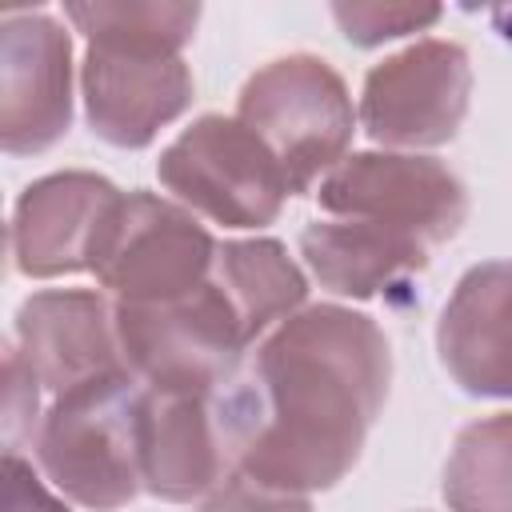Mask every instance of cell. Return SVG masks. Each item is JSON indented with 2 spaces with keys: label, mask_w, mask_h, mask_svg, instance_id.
Segmentation results:
<instances>
[{
  "label": "cell",
  "mask_w": 512,
  "mask_h": 512,
  "mask_svg": "<svg viewBox=\"0 0 512 512\" xmlns=\"http://www.w3.org/2000/svg\"><path fill=\"white\" fill-rule=\"evenodd\" d=\"M384 328L344 304H308L272 328L240 368L248 448L240 472L284 492L336 488L388 400Z\"/></svg>",
  "instance_id": "6da1fadb"
},
{
  "label": "cell",
  "mask_w": 512,
  "mask_h": 512,
  "mask_svg": "<svg viewBox=\"0 0 512 512\" xmlns=\"http://www.w3.org/2000/svg\"><path fill=\"white\" fill-rule=\"evenodd\" d=\"M140 404L144 384L128 368L52 396L32 440V460L44 480L64 500L92 512L132 504L144 492Z\"/></svg>",
  "instance_id": "7a4b0ae2"
},
{
  "label": "cell",
  "mask_w": 512,
  "mask_h": 512,
  "mask_svg": "<svg viewBox=\"0 0 512 512\" xmlns=\"http://www.w3.org/2000/svg\"><path fill=\"white\" fill-rule=\"evenodd\" d=\"M236 120L280 160L292 196L312 192L348 156L356 132L344 76L312 52H288L260 64L236 96Z\"/></svg>",
  "instance_id": "3957f363"
},
{
  "label": "cell",
  "mask_w": 512,
  "mask_h": 512,
  "mask_svg": "<svg viewBox=\"0 0 512 512\" xmlns=\"http://www.w3.org/2000/svg\"><path fill=\"white\" fill-rule=\"evenodd\" d=\"M248 448V408L240 372L216 388H148L140 404L144 492L168 504L204 500L240 472Z\"/></svg>",
  "instance_id": "277c9868"
},
{
  "label": "cell",
  "mask_w": 512,
  "mask_h": 512,
  "mask_svg": "<svg viewBox=\"0 0 512 512\" xmlns=\"http://www.w3.org/2000/svg\"><path fill=\"white\" fill-rule=\"evenodd\" d=\"M164 192L224 228H268L292 188L268 144L236 116H196L156 160Z\"/></svg>",
  "instance_id": "5b68a950"
},
{
  "label": "cell",
  "mask_w": 512,
  "mask_h": 512,
  "mask_svg": "<svg viewBox=\"0 0 512 512\" xmlns=\"http://www.w3.org/2000/svg\"><path fill=\"white\" fill-rule=\"evenodd\" d=\"M116 332L124 364L148 388H216L252 356V340L212 276L168 304H116Z\"/></svg>",
  "instance_id": "8992f818"
},
{
  "label": "cell",
  "mask_w": 512,
  "mask_h": 512,
  "mask_svg": "<svg viewBox=\"0 0 512 512\" xmlns=\"http://www.w3.org/2000/svg\"><path fill=\"white\" fill-rule=\"evenodd\" d=\"M220 240L172 196L124 192L96 256V284L116 304H168L208 284Z\"/></svg>",
  "instance_id": "52a82bcc"
},
{
  "label": "cell",
  "mask_w": 512,
  "mask_h": 512,
  "mask_svg": "<svg viewBox=\"0 0 512 512\" xmlns=\"http://www.w3.org/2000/svg\"><path fill=\"white\" fill-rule=\"evenodd\" d=\"M472 100V60L456 40L424 36L368 68L356 120L388 152L456 140Z\"/></svg>",
  "instance_id": "ba28073f"
},
{
  "label": "cell",
  "mask_w": 512,
  "mask_h": 512,
  "mask_svg": "<svg viewBox=\"0 0 512 512\" xmlns=\"http://www.w3.org/2000/svg\"><path fill=\"white\" fill-rule=\"evenodd\" d=\"M312 196L328 216L376 220L424 240L428 248L448 244L468 220L464 180L444 160L420 152H352Z\"/></svg>",
  "instance_id": "9c48e42d"
},
{
  "label": "cell",
  "mask_w": 512,
  "mask_h": 512,
  "mask_svg": "<svg viewBox=\"0 0 512 512\" xmlns=\"http://www.w3.org/2000/svg\"><path fill=\"white\" fill-rule=\"evenodd\" d=\"M72 128V36L44 12L0 16V148L48 152Z\"/></svg>",
  "instance_id": "30bf717a"
},
{
  "label": "cell",
  "mask_w": 512,
  "mask_h": 512,
  "mask_svg": "<svg viewBox=\"0 0 512 512\" xmlns=\"http://www.w3.org/2000/svg\"><path fill=\"white\" fill-rule=\"evenodd\" d=\"M124 192L100 172H52L32 180L8 224L12 264L28 280L92 272Z\"/></svg>",
  "instance_id": "8fae6325"
},
{
  "label": "cell",
  "mask_w": 512,
  "mask_h": 512,
  "mask_svg": "<svg viewBox=\"0 0 512 512\" xmlns=\"http://www.w3.org/2000/svg\"><path fill=\"white\" fill-rule=\"evenodd\" d=\"M192 88L184 56L172 52L88 44L80 60L84 120L112 148H148L160 128L188 112Z\"/></svg>",
  "instance_id": "7c38bea8"
},
{
  "label": "cell",
  "mask_w": 512,
  "mask_h": 512,
  "mask_svg": "<svg viewBox=\"0 0 512 512\" xmlns=\"http://www.w3.org/2000/svg\"><path fill=\"white\" fill-rule=\"evenodd\" d=\"M12 344L52 396L92 376L128 368L116 332V300L100 288L32 292L16 308Z\"/></svg>",
  "instance_id": "4fadbf2b"
},
{
  "label": "cell",
  "mask_w": 512,
  "mask_h": 512,
  "mask_svg": "<svg viewBox=\"0 0 512 512\" xmlns=\"http://www.w3.org/2000/svg\"><path fill=\"white\" fill-rule=\"evenodd\" d=\"M436 352L452 384L480 400H512V260L472 264L436 320Z\"/></svg>",
  "instance_id": "5bb4252c"
},
{
  "label": "cell",
  "mask_w": 512,
  "mask_h": 512,
  "mask_svg": "<svg viewBox=\"0 0 512 512\" xmlns=\"http://www.w3.org/2000/svg\"><path fill=\"white\" fill-rule=\"evenodd\" d=\"M300 256L312 280L348 300H376L428 268L432 248L376 220H312L300 228Z\"/></svg>",
  "instance_id": "9a60e30c"
},
{
  "label": "cell",
  "mask_w": 512,
  "mask_h": 512,
  "mask_svg": "<svg viewBox=\"0 0 512 512\" xmlns=\"http://www.w3.org/2000/svg\"><path fill=\"white\" fill-rule=\"evenodd\" d=\"M212 280L232 300L252 344L300 308H308V272L288 256V248L276 236L224 240L216 248Z\"/></svg>",
  "instance_id": "2e32d148"
},
{
  "label": "cell",
  "mask_w": 512,
  "mask_h": 512,
  "mask_svg": "<svg viewBox=\"0 0 512 512\" xmlns=\"http://www.w3.org/2000/svg\"><path fill=\"white\" fill-rule=\"evenodd\" d=\"M440 492L448 512H512V412L480 416L456 432Z\"/></svg>",
  "instance_id": "e0dca14e"
},
{
  "label": "cell",
  "mask_w": 512,
  "mask_h": 512,
  "mask_svg": "<svg viewBox=\"0 0 512 512\" xmlns=\"http://www.w3.org/2000/svg\"><path fill=\"white\" fill-rule=\"evenodd\" d=\"M64 20L88 44L152 48L180 56L200 24V4L180 0H76L64 4Z\"/></svg>",
  "instance_id": "ac0fdd59"
},
{
  "label": "cell",
  "mask_w": 512,
  "mask_h": 512,
  "mask_svg": "<svg viewBox=\"0 0 512 512\" xmlns=\"http://www.w3.org/2000/svg\"><path fill=\"white\" fill-rule=\"evenodd\" d=\"M440 16V4H332V20L356 48H380L408 32H424Z\"/></svg>",
  "instance_id": "d6986e66"
},
{
  "label": "cell",
  "mask_w": 512,
  "mask_h": 512,
  "mask_svg": "<svg viewBox=\"0 0 512 512\" xmlns=\"http://www.w3.org/2000/svg\"><path fill=\"white\" fill-rule=\"evenodd\" d=\"M40 380L36 372L24 364V356L16 352V344L8 340V356H4V452H20V444L36 440V428L44 420L40 412Z\"/></svg>",
  "instance_id": "ffe728a7"
},
{
  "label": "cell",
  "mask_w": 512,
  "mask_h": 512,
  "mask_svg": "<svg viewBox=\"0 0 512 512\" xmlns=\"http://www.w3.org/2000/svg\"><path fill=\"white\" fill-rule=\"evenodd\" d=\"M196 512H312V500L300 492H284V488H268L244 472L228 476L216 492H208Z\"/></svg>",
  "instance_id": "44dd1931"
},
{
  "label": "cell",
  "mask_w": 512,
  "mask_h": 512,
  "mask_svg": "<svg viewBox=\"0 0 512 512\" xmlns=\"http://www.w3.org/2000/svg\"><path fill=\"white\" fill-rule=\"evenodd\" d=\"M4 512H72L24 452H4Z\"/></svg>",
  "instance_id": "7402d4cb"
}]
</instances>
